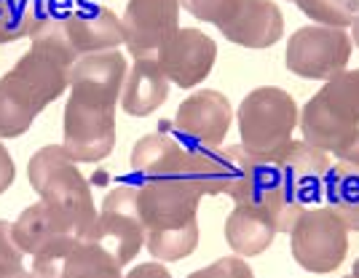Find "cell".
<instances>
[{
    "instance_id": "obj_1",
    "label": "cell",
    "mask_w": 359,
    "mask_h": 278,
    "mask_svg": "<svg viewBox=\"0 0 359 278\" xmlns=\"http://www.w3.org/2000/svg\"><path fill=\"white\" fill-rule=\"evenodd\" d=\"M30 41V51L0 78V139L30 132L35 118L70 88V70L78 57L60 19H46Z\"/></svg>"
},
{
    "instance_id": "obj_2",
    "label": "cell",
    "mask_w": 359,
    "mask_h": 278,
    "mask_svg": "<svg viewBox=\"0 0 359 278\" xmlns=\"http://www.w3.org/2000/svg\"><path fill=\"white\" fill-rule=\"evenodd\" d=\"M140 214L145 225V249L158 263H177L198 246L201 195L182 179H148L140 188Z\"/></svg>"
},
{
    "instance_id": "obj_3",
    "label": "cell",
    "mask_w": 359,
    "mask_h": 278,
    "mask_svg": "<svg viewBox=\"0 0 359 278\" xmlns=\"http://www.w3.org/2000/svg\"><path fill=\"white\" fill-rule=\"evenodd\" d=\"M27 176H30L32 190L41 195V201L78 238L89 241L94 222H97L94 198H91L86 176L78 172V166L67 155V150L62 145L41 147L27 163Z\"/></svg>"
},
{
    "instance_id": "obj_4",
    "label": "cell",
    "mask_w": 359,
    "mask_h": 278,
    "mask_svg": "<svg viewBox=\"0 0 359 278\" xmlns=\"http://www.w3.org/2000/svg\"><path fill=\"white\" fill-rule=\"evenodd\" d=\"M298 126L303 142L332 155L354 139L359 132V86L351 70L325 81V86L303 104Z\"/></svg>"
},
{
    "instance_id": "obj_5",
    "label": "cell",
    "mask_w": 359,
    "mask_h": 278,
    "mask_svg": "<svg viewBox=\"0 0 359 278\" xmlns=\"http://www.w3.org/2000/svg\"><path fill=\"white\" fill-rule=\"evenodd\" d=\"M298 118V104L290 91L279 86L252 88L236 113L241 147L263 158H279L292 142Z\"/></svg>"
},
{
    "instance_id": "obj_6",
    "label": "cell",
    "mask_w": 359,
    "mask_h": 278,
    "mask_svg": "<svg viewBox=\"0 0 359 278\" xmlns=\"http://www.w3.org/2000/svg\"><path fill=\"white\" fill-rule=\"evenodd\" d=\"M231 158V185L228 195L233 204L257 206L269 214L279 233H290L292 225L303 214V209L292 204L282 190V172L279 158H263L255 155L241 145L225 147Z\"/></svg>"
},
{
    "instance_id": "obj_7",
    "label": "cell",
    "mask_w": 359,
    "mask_h": 278,
    "mask_svg": "<svg viewBox=\"0 0 359 278\" xmlns=\"http://www.w3.org/2000/svg\"><path fill=\"white\" fill-rule=\"evenodd\" d=\"M290 249L303 270L316 276L332 273L346 260L348 228L330 206H309L290 230Z\"/></svg>"
},
{
    "instance_id": "obj_8",
    "label": "cell",
    "mask_w": 359,
    "mask_h": 278,
    "mask_svg": "<svg viewBox=\"0 0 359 278\" xmlns=\"http://www.w3.org/2000/svg\"><path fill=\"white\" fill-rule=\"evenodd\" d=\"M351 59V38L341 27L306 25L287 41V70L306 81H330L346 70Z\"/></svg>"
},
{
    "instance_id": "obj_9",
    "label": "cell",
    "mask_w": 359,
    "mask_h": 278,
    "mask_svg": "<svg viewBox=\"0 0 359 278\" xmlns=\"http://www.w3.org/2000/svg\"><path fill=\"white\" fill-rule=\"evenodd\" d=\"M89 241L107 249L121 265H129L145 249V225L140 214V193L137 188L121 185L110 190L97 211V222Z\"/></svg>"
},
{
    "instance_id": "obj_10",
    "label": "cell",
    "mask_w": 359,
    "mask_h": 278,
    "mask_svg": "<svg viewBox=\"0 0 359 278\" xmlns=\"http://www.w3.org/2000/svg\"><path fill=\"white\" fill-rule=\"evenodd\" d=\"M62 147L75 163L105 161L116 147V107L67 97L62 113Z\"/></svg>"
},
{
    "instance_id": "obj_11",
    "label": "cell",
    "mask_w": 359,
    "mask_h": 278,
    "mask_svg": "<svg viewBox=\"0 0 359 278\" xmlns=\"http://www.w3.org/2000/svg\"><path fill=\"white\" fill-rule=\"evenodd\" d=\"M121 25L132 57L156 59L180 29V0H129Z\"/></svg>"
},
{
    "instance_id": "obj_12",
    "label": "cell",
    "mask_w": 359,
    "mask_h": 278,
    "mask_svg": "<svg viewBox=\"0 0 359 278\" xmlns=\"http://www.w3.org/2000/svg\"><path fill=\"white\" fill-rule=\"evenodd\" d=\"M233 107L228 97L215 88H201L180 102L172 129L177 132L180 142L188 147H217L231 132Z\"/></svg>"
},
{
    "instance_id": "obj_13",
    "label": "cell",
    "mask_w": 359,
    "mask_h": 278,
    "mask_svg": "<svg viewBox=\"0 0 359 278\" xmlns=\"http://www.w3.org/2000/svg\"><path fill=\"white\" fill-rule=\"evenodd\" d=\"M156 59H158V67L169 78V83L180 88H196L215 67L217 43L201 29L180 27Z\"/></svg>"
},
{
    "instance_id": "obj_14",
    "label": "cell",
    "mask_w": 359,
    "mask_h": 278,
    "mask_svg": "<svg viewBox=\"0 0 359 278\" xmlns=\"http://www.w3.org/2000/svg\"><path fill=\"white\" fill-rule=\"evenodd\" d=\"M330 166H332L330 153H322L303 139H292L279 155L285 195L298 209H309V204H316L325 195V176Z\"/></svg>"
},
{
    "instance_id": "obj_15",
    "label": "cell",
    "mask_w": 359,
    "mask_h": 278,
    "mask_svg": "<svg viewBox=\"0 0 359 278\" xmlns=\"http://www.w3.org/2000/svg\"><path fill=\"white\" fill-rule=\"evenodd\" d=\"M126 73V59L118 51L81 57L70 70V97L100 107H116Z\"/></svg>"
},
{
    "instance_id": "obj_16",
    "label": "cell",
    "mask_w": 359,
    "mask_h": 278,
    "mask_svg": "<svg viewBox=\"0 0 359 278\" xmlns=\"http://www.w3.org/2000/svg\"><path fill=\"white\" fill-rule=\"evenodd\" d=\"M14 238L19 249L30 254L32 260H46V257H57L62 251H67L73 244L83 241L65 225V222L43 204L27 206L14 222Z\"/></svg>"
},
{
    "instance_id": "obj_17",
    "label": "cell",
    "mask_w": 359,
    "mask_h": 278,
    "mask_svg": "<svg viewBox=\"0 0 359 278\" xmlns=\"http://www.w3.org/2000/svg\"><path fill=\"white\" fill-rule=\"evenodd\" d=\"M217 29L236 46L269 48L285 35V16L273 0H239L236 11Z\"/></svg>"
},
{
    "instance_id": "obj_18",
    "label": "cell",
    "mask_w": 359,
    "mask_h": 278,
    "mask_svg": "<svg viewBox=\"0 0 359 278\" xmlns=\"http://www.w3.org/2000/svg\"><path fill=\"white\" fill-rule=\"evenodd\" d=\"M60 22L62 32L78 59L102 51H118V46L123 43V25L107 6L75 11Z\"/></svg>"
},
{
    "instance_id": "obj_19",
    "label": "cell",
    "mask_w": 359,
    "mask_h": 278,
    "mask_svg": "<svg viewBox=\"0 0 359 278\" xmlns=\"http://www.w3.org/2000/svg\"><path fill=\"white\" fill-rule=\"evenodd\" d=\"M123 265L94 241H78L67 251L46 260H32L30 270L51 273L54 278H123Z\"/></svg>"
},
{
    "instance_id": "obj_20",
    "label": "cell",
    "mask_w": 359,
    "mask_h": 278,
    "mask_svg": "<svg viewBox=\"0 0 359 278\" xmlns=\"http://www.w3.org/2000/svg\"><path fill=\"white\" fill-rule=\"evenodd\" d=\"M169 97V78L158 67V59H135L121 88V107L135 118L156 113Z\"/></svg>"
},
{
    "instance_id": "obj_21",
    "label": "cell",
    "mask_w": 359,
    "mask_h": 278,
    "mask_svg": "<svg viewBox=\"0 0 359 278\" xmlns=\"http://www.w3.org/2000/svg\"><path fill=\"white\" fill-rule=\"evenodd\" d=\"M276 225L257 206L236 204L225 220V241L236 257H257L269 249L276 238Z\"/></svg>"
},
{
    "instance_id": "obj_22",
    "label": "cell",
    "mask_w": 359,
    "mask_h": 278,
    "mask_svg": "<svg viewBox=\"0 0 359 278\" xmlns=\"http://www.w3.org/2000/svg\"><path fill=\"white\" fill-rule=\"evenodd\" d=\"M177 179L188 182L201 198L204 195H220L228 193L231 185V158L225 150L215 147H188L180 166Z\"/></svg>"
},
{
    "instance_id": "obj_23",
    "label": "cell",
    "mask_w": 359,
    "mask_h": 278,
    "mask_svg": "<svg viewBox=\"0 0 359 278\" xmlns=\"http://www.w3.org/2000/svg\"><path fill=\"white\" fill-rule=\"evenodd\" d=\"M182 158H185V145L180 139H172L164 132H153L145 134L132 147L129 163H132V172L142 182H148V179H166V176L177 179Z\"/></svg>"
},
{
    "instance_id": "obj_24",
    "label": "cell",
    "mask_w": 359,
    "mask_h": 278,
    "mask_svg": "<svg viewBox=\"0 0 359 278\" xmlns=\"http://www.w3.org/2000/svg\"><path fill=\"white\" fill-rule=\"evenodd\" d=\"M325 201L348 230L359 233V166L344 161L330 166L325 176Z\"/></svg>"
},
{
    "instance_id": "obj_25",
    "label": "cell",
    "mask_w": 359,
    "mask_h": 278,
    "mask_svg": "<svg viewBox=\"0 0 359 278\" xmlns=\"http://www.w3.org/2000/svg\"><path fill=\"white\" fill-rule=\"evenodd\" d=\"M48 0H0V46L32 38L48 14Z\"/></svg>"
},
{
    "instance_id": "obj_26",
    "label": "cell",
    "mask_w": 359,
    "mask_h": 278,
    "mask_svg": "<svg viewBox=\"0 0 359 278\" xmlns=\"http://www.w3.org/2000/svg\"><path fill=\"white\" fill-rule=\"evenodd\" d=\"M300 14L325 27L346 29L359 14V0H295Z\"/></svg>"
},
{
    "instance_id": "obj_27",
    "label": "cell",
    "mask_w": 359,
    "mask_h": 278,
    "mask_svg": "<svg viewBox=\"0 0 359 278\" xmlns=\"http://www.w3.org/2000/svg\"><path fill=\"white\" fill-rule=\"evenodd\" d=\"M25 267V251L14 238V222L0 220V278H11Z\"/></svg>"
},
{
    "instance_id": "obj_28",
    "label": "cell",
    "mask_w": 359,
    "mask_h": 278,
    "mask_svg": "<svg viewBox=\"0 0 359 278\" xmlns=\"http://www.w3.org/2000/svg\"><path fill=\"white\" fill-rule=\"evenodd\" d=\"M180 6L198 22H210L215 27H220L236 11L239 0H180Z\"/></svg>"
},
{
    "instance_id": "obj_29",
    "label": "cell",
    "mask_w": 359,
    "mask_h": 278,
    "mask_svg": "<svg viewBox=\"0 0 359 278\" xmlns=\"http://www.w3.org/2000/svg\"><path fill=\"white\" fill-rule=\"evenodd\" d=\"M188 278H255L252 267L244 263V257H223L212 265L191 273Z\"/></svg>"
},
{
    "instance_id": "obj_30",
    "label": "cell",
    "mask_w": 359,
    "mask_h": 278,
    "mask_svg": "<svg viewBox=\"0 0 359 278\" xmlns=\"http://www.w3.org/2000/svg\"><path fill=\"white\" fill-rule=\"evenodd\" d=\"M16 179V166H14V158H11V153H8V147L0 142V195L8 190L11 185H14Z\"/></svg>"
},
{
    "instance_id": "obj_31",
    "label": "cell",
    "mask_w": 359,
    "mask_h": 278,
    "mask_svg": "<svg viewBox=\"0 0 359 278\" xmlns=\"http://www.w3.org/2000/svg\"><path fill=\"white\" fill-rule=\"evenodd\" d=\"M123 278H172V273L164 267V263H142L132 267Z\"/></svg>"
},
{
    "instance_id": "obj_32",
    "label": "cell",
    "mask_w": 359,
    "mask_h": 278,
    "mask_svg": "<svg viewBox=\"0 0 359 278\" xmlns=\"http://www.w3.org/2000/svg\"><path fill=\"white\" fill-rule=\"evenodd\" d=\"M335 158L344 163H351V166H359V132L354 134V139L344 147V150H338L335 153Z\"/></svg>"
},
{
    "instance_id": "obj_33",
    "label": "cell",
    "mask_w": 359,
    "mask_h": 278,
    "mask_svg": "<svg viewBox=\"0 0 359 278\" xmlns=\"http://www.w3.org/2000/svg\"><path fill=\"white\" fill-rule=\"evenodd\" d=\"M351 35H354V43L359 46V14H357V19L351 22Z\"/></svg>"
},
{
    "instance_id": "obj_34",
    "label": "cell",
    "mask_w": 359,
    "mask_h": 278,
    "mask_svg": "<svg viewBox=\"0 0 359 278\" xmlns=\"http://www.w3.org/2000/svg\"><path fill=\"white\" fill-rule=\"evenodd\" d=\"M30 276L32 278H54L51 273H38V270H30Z\"/></svg>"
},
{
    "instance_id": "obj_35",
    "label": "cell",
    "mask_w": 359,
    "mask_h": 278,
    "mask_svg": "<svg viewBox=\"0 0 359 278\" xmlns=\"http://www.w3.org/2000/svg\"><path fill=\"white\" fill-rule=\"evenodd\" d=\"M351 276L359 278V257H357V260H354V267H351Z\"/></svg>"
},
{
    "instance_id": "obj_36",
    "label": "cell",
    "mask_w": 359,
    "mask_h": 278,
    "mask_svg": "<svg viewBox=\"0 0 359 278\" xmlns=\"http://www.w3.org/2000/svg\"><path fill=\"white\" fill-rule=\"evenodd\" d=\"M11 278H32V276H30V270H22V273H16V276H11Z\"/></svg>"
},
{
    "instance_id": "obj_37",
    "label": "cell",
    "mask_w": 359,
    "mask_h": 278,
    "mask_svg": "<svg viewBox=\"0 0 359 278\" xmlns=\"http://www.w3.org/2000/svg\"><path fill=\"white\" fill-rule=\"evenodd\" d=\"M346 278H354V276H346Z\"/></svg>"
},
{
    "instance_id": "obj_38",
    "label": "cell",
    "mask_w": 359,
    "mask_h": 278,
    "mask_svg": "<svg viewBox=\"0 0 359 278\" xmlns=\"http://www.w3.org/2000/svg\"><path fill=\"white\" fill-rule=\"evenodd\" d=\"M292 3H295V0H292Z\"/></svg>"
}]
</instances>
